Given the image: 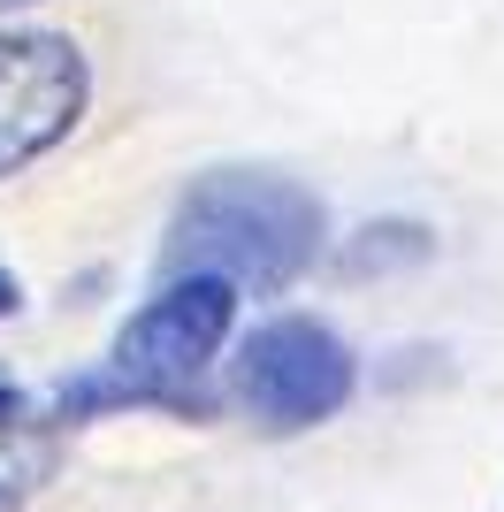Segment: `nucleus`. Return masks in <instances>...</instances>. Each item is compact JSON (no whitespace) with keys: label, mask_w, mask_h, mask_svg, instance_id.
<instances>
[{"label":"nucleus","mask_w":504,"mask_h":512,"mask_svg":"<svg viewBox=\"0 0 504 512\" xmlns=\"http://www.w3.org/2000/svg\"><path fill=\"white\" fill-rule=\"evenodd\" d=\"M230 314H237V283H222V276L168 283L115 337V367H107L115 390L146 398V406H184L199 390V375H207V360L222 352V337H230Z\"/></svg>","instance_id":"obj_2"},{"label":"nucleus","mask_w":504,"mask_h":512,"mask_svg":"<svg viewBox=\"0 0 504 512\" xmlns=\"http://www.w3.org/2000/svg\"><path fill=\"white\" fill-rule=\"evenodd\" d=\"M8 306H16V276H0V314H8Z\"/></svg>","instance_id":"obj_6"},{"label":"nucleus","mask_w":504,"mask_h":512,"mask_svg":"<svg viewBox=\"0 0 504 512\" xmlns=\"http://www.w3.org/2000/svg\"><path fill=\"white\" fill-rule=\"evenodd\" d=\"M0 8H23V0H0Z\"/></svg>","instance_id":"obj_7"},{"label":"nucleus","mask_w":504,"mask_h":512,"mask_svg":"<svg viewBox=\"0 0 504 512\" xmlns=\"http://www.w3.org/2000/svg\"><path fill=\"white\" fill-rule=\"evenodd\" d=\"M314 253H321L314 192H298L283 176H260V169H214L184 192V207L168 222L161 268H168V283L222 276V283L275 291V283H291Z\"/></svg>","instance_id":"obj_1"},{"label":"nucleus","mask_w":504,"mask_h":512,"mask_svg":"<svg viewBox=\"0 0 504 512\" xmlns=\"http://www.w3.org/2000/svg\"><path fill=\"white\" fill-rule=\"evenodd\" d=\"M39 459H46V451H39V421L23 413L16 390H0V505L39 482Z\"/></svg>","instance_id":"obj_5"},{"label":"nucleus","mask_w":504,"mask_h":512,"mask_svg":"<svg viewBox=\"0 0 504 512\" xmlns=\"http://www.w3.org/2000/svg\"><path fill=\"white\" fill-rule=\"evenodd\" d=\"M237 398L275 436L314 428L352 398V352H344V337L329 321H306V314L260 321L245 337V352H237Z\"/></svg>","instance_id":"obj_3"},{"label":"nucleus","mask_w":504,"mask_h":512,"mask_svg":"<svg viewBox=\"0 0 504 512\" xmlns=\"http://www.w3.org/2000/svg\"><path fill=\"white\" fill-rule=\"evenodd\" d=\"M84 115V54L54 31H8L0 39V176L31 153L69 138Z\"/></svg>","instance_id":"obj_4"}]
</instances>
